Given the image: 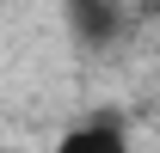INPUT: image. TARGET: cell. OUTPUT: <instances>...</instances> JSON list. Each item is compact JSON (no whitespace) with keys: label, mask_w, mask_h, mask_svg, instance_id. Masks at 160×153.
Wrapping results in <instances>:
<instances>
[{"label":"cell","mask_w":160,"mask_h":153,"mask_svg":"<svg viewBox=\"0 0 160 153\" xmlns=\"http://www.w3.org/2000/svg\"><path fill=\"white\" fill-rule=\"evenodd\" d=\"M56 153H136V135H129L123 110H92L56 141Z\"/></svg>","instance_id":"6da1fadb"}]
</instances>
